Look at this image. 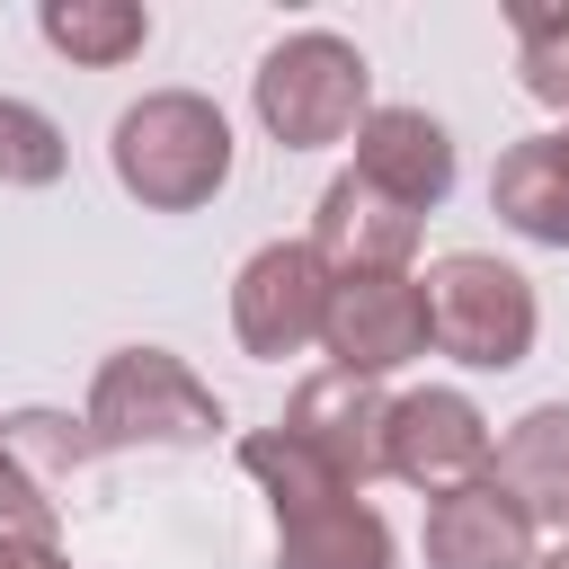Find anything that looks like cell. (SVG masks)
<instances>
[{
  "label": "cell",
  "mask_w": 569,
  "mask_h": 569,
  "mask_svg": "<svg viewBox=\"0 0 569 569\" xmlns=\"http://www.w3.org/2000/svg\"><path fill=\"white\" fill-rule=\"evenodd\" d=\"M418 213H400L391 196H373L356 169H338L329 187H320V204H311V231H302V249L329 267V284H347V276H409V258H418Z\"/></svg>",
  "instance_id": "ba28073f"
},
{
  "label": "cell",
  "mask_w": 569,
  "mask_h": 569,
  "mask_svg": "<svg viewBox=\"0 0 569 569\" xmlns=\"http://www.w3.org/2000/svg\"><path fill=\"white\" fill-rule=\"evenodd\" d=\"M382 418H391L382 382H365V373H338V365H329V373H311V382L284 400V418H276V427H284L293 445H311V453H320V462L365 498V489L382 480Z\"/></svg>",
  "instance_id": "9c48e42d"
},
{
  "label": "cell",
  "mask_w": 569,
  "mask_h": 569,
  "mask_svg": "<svg viewBox=\"0 0 569 569\" xmlns=\"http://www.w3.org/2000/svg\"><path fill=\"white\" fill-rule=\"evenodd\" d=\"M80 427H89L98 453H124V445H213L222 436V400H213V382L187 356H169V347H116L89 373Z\"/></svg>",
  "instance_id": "277c9868"
},
{
  "label": "cell",
  "mask_w": 569,
  "mask_h": 569,
  "mask_svg": "<svg viewBox=\"0 0 569 569\" xmlns=\"http://www.w3.org/2000/svg\"><path fill=\"white\" fill-rule=\"evenodd\" d=\"M489 418L471 391L453 382H427V391H400L391 418H382V480H409L427 498L462 489V480H489Z\"/></svg>",
  "instance_id": "5b68a950"
},
{
  "label": "cell",
  "mask_w": 569,
  "mask_h": 569,
  "mask_svg": "<svg viewBox=\"0 0 569 569\" xmlns=\"http://www.w3.org/2000/svg\"><path fill=\"white\" fill-rule=\"evenodd\" d=\"M249 107L267 124V142L284 151H329V142H356V124L373 116V71L347 36L329 27H293L258 53L249 71Z\"/></svg>",
  "instance_id": "7a4b0ae2"
},
{
  "label": "cell",
  "mask_w": 569,
  "mask_h": 569,
  "mask_svg": "<svg viewBox=\"0 0 569 569\" xmlns=\"http://www.w3.org/2000/svg\"><path fill=\"white\" fill-rule=\"evenodd\" d=\"M107 160L142 213H196L231 187V116L204 89H142L116 116Z\"/></svg>",
  "instance_id": "6da1fadb"
},
{
  "label": "cell",
  "mask_w": 569,
  "mask_h": 569,
  "mask_svg": "<svg viewBox=\"0 0 569 569\" xmlns=\"http://www.w3.org/2000/svg\"><path fill=\"white\" fill-rule=\"evenodd\" d=\"M240 471L267 489V507H276V516H311V507L356 498V489H347V480H338L311 445H293L284 427H249V436H240Z\"/></svg>",
  "instance_id": "2e32d148"
},
{
  "label": "cell",
  "mask_w": 569,
  "mask_h": 569,
  "mask_svg": "<svg viewBox=\"0 0 569 569\" xmlns=\"http://www.w3.org/2000/svg\"><path fill=\"white\" fill-rule=\"evenodd\" d=\"M489 213L533 249H569V124L560 133H525V142L498 151Z\"/></svg>",
  "instance_id": "7c38bea8"
},
{
  "label": "cell",
  "mask_w": 569,
  "mask_h": 569,
  "mask_svg": "<svg viewBox=\"0 0 569 569\" xmlns=\"http://www.w3.org/2000/svg\"><path fill=\"white\" fill-rule=\"evenodd\" d=\"M320 347H329L338 373H365V382L418 365L427 356V293H418V276H347V284H329Z\"/></svg>",
  "instance_id": "52a82bcc"
},
{
  "label": "cell",
  "mask_w": 569,
  "mask_h": 569,
  "mask_svg": "<svg viewBox=\"0 0 569 569\" xmlns=\"http://www.w3.org/2000/svg\"><path fill=\"white\" fill-rule=\"evenodd\" d=\"M62 169H71L62 124L27 98H0V187H53Z\"/></svg>",
  "instance_id": "ac0fdd59"
},
{
  "label": "cell",
  "mask_w": 569,
  "mask_h": 569,
  "mask_svg": "<svg viewBox=\"0 0 569 569\" xmlns=\"http://www.w3.org/2000/svg\"><path fill=\"white\" fill-rule=\"evenodd\" d=\"M427 569H533V516L498 480L427 498Z\"/></svg>",
  "instance_id": "8fae6325"
},
{
  "label": "cell",
  "mask_w": 569,
  "mask_h": 569,
  "mask_svg": "<svg viewBox=\"0 0 569 569\" xmlns=\"http://www.w3.org/2000/svg\"><path fill=\"white\" fill-rule=\"evenodd\" d=\"M36 36L80 71H116V62H133L151 44V9L142 0H44Z\"/></svg>",
  "instance_id": "9a60e30c"
},
{
  "label": "cell",
  "mask_w": 569,
  "mask_h": 569,
  "mask_svg": "<svg viewBox=\"0 0 569 569\" xmlns=\"http://www.w3.org/2000/svg\"><path fill=\"white\" fill-rule=\"evenodd\" d=\"M489 480L533 516V533H569V400L525 409L498 445H489Z\"/></svg>",
  "instance_id": "4fadbf2b"
},
{
  "label": "cell",
  "mask_w": 569,
  "mask_h": 569,
  "mask_svg": "<svg viewBox=\"0 0 569 569\" xmlns=\"http://www.w3.org/2000/svg\"><path fill=\"white\" fill-rule=\"evenodd\" d=\"M320 311H329V267L302 240H267L231 276V338L258 365H284V356L320 347Z\"/></svg>",
  "instance_id": "8992f818"
},
{
  "label": "cell",
  "mask_w": 569,
  "mask_h": 569,
  "mask_svg": "<svg viewBox=\"0 0 569 569\" xmlns=\"http://www.w3.org/2000/svg\"><path fill=\"white\" fill-rule=\"evenodd\" d=\"M276 569H400V542L365 498H338L311 516H276Z\"/></svg>",
  "instance_id": "5bb4252c"
},
{
  "label": "cell",
  "mask_w": 569,
  "mask_h": 569,
  "mask_svg": "<svg viewBox=\"0 0 569 569\" xmlns=\"http://www.w3.org/2000/svg\"><path fill=\"white\" fill-rule=\"evenodd\" d=\"M533 569H569V533H560L551 551H533Z\"/></svg>",
  "instance_id": "44dd1931"
},
{
  "label": "cell",
  "mask_w": 569,
  "mask_h": 569,
  "mask_svg": "<svg viewBox=\"0 0 569 569\" xmlns=\"http://www.w3.org/2000/svg\"><path fill=\"white\" fill-rule=\"evenodd\" d=\"M516 80L525 98L569 116V0H516Z\"/></svg>",
  "instance_id": "e0dca14e"
},
{
  "label": "cell",
  "mask_w": 569,
  "mask_h": 569,
  "mask_svg": "<svg viewBox=\"0 0 569 569\" xmlns=\"http://www.w3.org/2000/svg\"><path fill=\"white\" fill-rule=\"evenodd\" d=\"M427 347L453 356L462 373H516L533 356V329H542V302H533V276H516L507 258L489 249H445L427 276Z\"/></svg>",
  "instance_id": "3957f363"
},
{
  "label": "cell",
  "mask_w": 569,
  "mask_h": 569,
  "mask_svg": "<svg viewBox=\"0 0 569 569\" xmlns=\"http://www.w3.org/2000/svg\"><path fill=\"white\" fill-rule=\"evenodd\" d=\"M0 533H27V542H53V498L18 471L9 436H0Z\"/></svg>",
  "instance_id": "d6986e66"
},
{
  "label": "cell",
  "mask_w": 569,
  "mask_h": 569,
  "mask_svg": "<svg viewBox=\"0 0 569 569\" xmlns=\"http://www.w3.org/2000/svg\"><path fill=\"white\" fill-rule=\"evenodd\" d=\"M0 569H71L62 542H27V533H0Z\"/></svg>",
  "instance_id": "ffe728a7"
},
{
  "label": "cell",
  "mask_w": 569,
  "mask_h": 569,
  "mask_svg": "<svg viewBox=\"0 0 569 569\" xmlns=\"http://www.w3.org/2000/svg\"><path fill=\"white\" fill-rule=\"evenodd\" d=\"M373 196H391L400 213H436L453 196V133L427 116V107H373L356 124V160H347Z\"/></svg>",
  "instance_id": "30bf717a"
}]
</instances>
